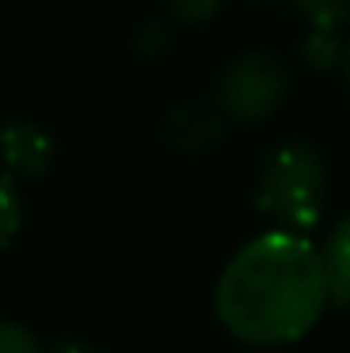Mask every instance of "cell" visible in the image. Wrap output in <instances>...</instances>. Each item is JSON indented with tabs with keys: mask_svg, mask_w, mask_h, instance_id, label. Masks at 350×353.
Instances as JSON below:
<instances>
[{
	"mask_svg": "<svg viewBox=\"0 0 350 353\" xmlns=\"http://www.w3.org/2000/svg\"><path fill=\"white\" fill-rule=\"evenodd\" d=\"M331 305L324 256L302 233L271 230L241 245L215 282V316L245 346H286Z\"/></svg>",
	"mask_w": 350,
	"mask_h": 353,
	"instance_id": "obj_1",
	"label": "cell"
},
{
	"mask_svg": "<svg viewBox=\"0 0 350 353\" xmlns=\"http://www.w3.org/2000/svg\"><path fill=\"white\" fill-rule=\"evenodd\" d=\"M256 211L268 214L275 230L313 233L328 207V162L305 139H286L264 158L256 173Z\"/></svg>",
	"mask_w": 350,
	"mask_h": 353,
	"instance_id": "obj_2",
	"label": "cell"
},
{
	"mask_svg": "<svg viewBox=\"0 0 350 353\" xmlns=\"http://www.w3.org/2000/svg\"><path fill=\"white\" fill-rule=\"evenodd\" d=\"M290 72L268 49L241 53L222 68L215 83V102L226 113L230 124H264L268 117L286 102Z\"/></svg>",
	"mask_w": 350,
	"mask_h": 353,
	"instance_id": "obj_3",
	"label": "cell"
},
{
	"mask_svg": "<svg viewBox=\"0 0 350 353\" xmlns=\"http://www.w3.org/2000/svg\"><path fill=\"white\" fill-rule=\"evenodd\" d=\"M4 162H8V176H15V181H38V176H46L57 162L53 132H49L46 124L30 121V117L8 121Z\"/></svg>",
	"mask_w": 350,
	"mask_h": 353,
	"instance_id": "obj_4",
	"label": "cell"
},
{
	"mask_svg": "<svg viewBox=\"0 0 350 353\" xmlns=\"http://www.w3.org/2000/svg\"><path fill=\"white\" fill-rule=\"evenodd\" d=\"M226 124L230 121L219 109V102H181L166 113L162 136L181 154H204V150L219 147Z\"/></svg>",
	"mask_w": 350,
	"mask_h": 353,
	"instance_id": "obj_5",
	"label": "cell"
},
{
	"mask_svg": "<svg viewBox=\"0 0 350 353\" xmlns=\"http://www.w3.org/2000/svg\"><path fill=\"white\" fill-rule=\"evenodd\" d=\"M320 256L331 282V305L350 308V214L331 225L328 241L320 245Z\"/></svg>",
	"mask_w": 350,
	"mask_h": 353,
	"instance_id": "obj_6",
	"label": "cell"
},
{
	"mask_svg": "<svg viewBox=\"0 0 350 353\" xmlns=\"http://www.w3.org/2000/svg\"><path fill=\"white\" fill-rule=\"evenodd\" d=\"M298 12L316 30H343L350 27V0H279Z\"/></svg>",
	"mask_w": 350,
	"mask_h": 353,
	"instance_id": "obj_7",
	"label": "cell"
},
{
	"mask_svg": "<svg viewBox=\"0 0 350 353\" xmlns=\"http://www.w3.org/2000/svg\"><path fill=\"white\" fill-rule=\"evenodd\" d=\"M343 53H347V41H339L336 30H316V27H309V34L302 38V57H305V64L316 68V72L343 68Z\"/></svg>",
	"mask_w": 350,
	"mask_h": 353,
	"instance_id": "obj_8",
	"label": "cell"
},
{
	"mask_svg": "<svg viewBox=\"0 0 350 353\" xmlns=\"http://www.w3.org/2000/svg\"><path fill=\"white\" fill-rule=\"evenodd\" d=\"M132 49H136L144 61H158L173 49V19H147L136 27L132 34Z\"/></svg>",
	"mask_w": 350,
	"mask_h": 353,
	"instance_id": "obj_9",
	"label": "cell"
},
{
	"mask_svg": "<svg viewBox=\"0 0 350 353\" xmlns=\"http://www.w3.org/2000/svg\"><path fill=\"white\" fill-rule=\"evenodd\" d=\"M0 245L12 248L15 237H19V225H23V199H19V181L15 176H4V188H0Z\"/></svg>",
	"mask_w": 350,
	"mask_h": 353,
	"instance_id": "obj_10",
	"label": "cell"
},
{
	"mask_svg": "<svg viewBox=\"0 0 350 353\" xmlns=\"http://www.w3.org/2000/svg\"><path fill=\"white\" fill-rule=\"evenodd\" d=\"M226 8V0H166V12L181 27H204Z\"/></svg>",
	"mask_w": 350,
	"mask_h": 353,
	"instance_id": "obj_11",
	"label": "cell"
},
{
	"mask_svg": "<svg viewBox=\"0 0 350 353\" xmlns=\"http://www.w3.org/2000/svg\"><path fill=\"white\" fill-rule=\"evenodd\" d=\"M0 353H46V350H41V342L30 334V327L8 319V323L0 327Z\"/></svg>",
	"mask_w": 350,
	"mask_h": 353,
	"instance_id": "obj_12",
	"label": "cell"
},
{
	"mask_svg": "<svg viewBox=\"0 0 350 353\" xmlns=\"http://www.w3.org/2000/svg\"><path fill=\"white\" fill-rule=\"evenodd\" d=\"M46 353H110V350L95 346V342H87V339H61V342H53Z\"/></svg>",
	"mask_w": 350,
	"mask_h": 353,
	"instance_id": "obj_13",
	"label": "cell"
},
{
	"mask_svg": "<svg viewBox=\"0 0 350 353\" xmlns=\"http://www.w3.org/2000/svg\"><path fill=\"white\" fill-rule=\"evenodd\" d=\"M343 83H347V94H350V38H347V53H343Z\"/></svg>",
	"mask_w": 350,
	"mask_h": 353,
	"instance_id": "obj_14",
	"label": "cell"
}]
</instances>
